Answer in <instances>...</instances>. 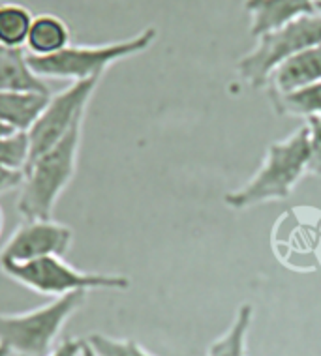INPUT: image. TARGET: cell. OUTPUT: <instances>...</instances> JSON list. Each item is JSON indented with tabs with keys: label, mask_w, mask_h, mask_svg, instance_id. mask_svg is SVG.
<instances>
[{
	"label": "cell",
	"mask_w": 321,
	"mask_h": 356,
	"mask_svg": "<svg viewBox=\"0 0 321 356\" xmlns=\"http://www.w3.org/2000/svg\"><path fill=\"white\" fill-rule=\"evenodd\" d=\"M158 32L155 26L128 40L105 43V45H68L53 56H29L34 74L42 79H72L74 83L87 79H102L111 64L136 56L155 43Z\"/></svg>",
	"instance_id": "3"
},
{
	"label": "cell",
	"mask_w": 321,
	"mask_h": 356,
	"mask_svg": "<svg viewBox=\"0 0 321 356\" xmlns=\"http://www.w3.org/2000/svg\"><path fill=\"white\" fill-rule=\"evenodd\" d=\"M253 321L252 304H242L228 330L210 343L207 356H248V332Z\"/></svg>",
	"instance_id": "14"
},
{
	"label": "cell",
	"mask_w": 321,
	"mask_h": 356,
	"mask_svg": "<svg viewBox=\"0 0 321 356\" xmlns=\"http://www.w3.org/2000/svg\"><path fill=\"white\" fill-rule=\"evenodd\" d=\"M0 92L49 94L47 83L34 74L25 49L0 45Z\"/></svg>",
	"instance_id": "11"
},
{
	"label": "cell",
	"mask_w": 321,
	"mask_h": 356,
	"mask_svg": "<svg viewBox=\"0 0 321 356\" xmlns=\"http://www.w3.org/2000/svg\"><path fill=\"white\" fill-rule=\"evenodd\" d=\"M8 134H13V131H12V129H10V128H6L4 124H0V137L8 136Z\"/></svg>",
	"instance_id": "23"
},
{
	"label": "cell",
	"mask_w": 321,
	"mask_h": 356,
	"mask_svg": "<svg viewBox=\"0 0 321 356\" xmlns=\"http://www.w3.org/2000/svg\"><path fill=\"white\" fill-rule=\"evenodd\" d=\"M315 10H318V13H321V0H315Z\"/></svg>",
	"instance_id": "26"
},
{
	"label": "cell",
	"mask_w": 321,
	"mask_h": 356,
	"mask_svg": "<svg viewBox=\"0 0 321 356\" xmlns=\"http://www.w3.org/2000/svg\"><path fill=\"white\" fill-rule=\"evenodd\" d=\"M314 83H321V43L282 62L271 74L267 86L269 96H276Z\"/></svg>",
	"instance_id": "10"
},
{
	"label": "cell",
	"mask_w": 321,
	"mask_h": 356,
	"mask_svg": "<svg viewBox=\"0 0 321 356\" xmlns=\"http://www.w3.org/2000/svg\"><path fill=\"white\" fill-rule=\"evenodd\" d=\"M81 356H96V353H94L87 339H81Z\"/></svg>",
	"instance_id": "22"
},
{
	"label": "cell",
	"mask_w": 321,
	"mask_h": 356,
	"mask_svg": "<svg viewBox=\"0 0 321 356\" xmlns=\"http://www.w3.org/2000/svg\"><path fill=\"white\" fill-rule=\"evenodd\" d=\"M47 356H81V339H66Z\"/></svg>",
	"instance_id": "21"
},
{
	"label": "cell",
	"mask_w": 321,
	"mask_h": 356,
	"mask_svg": "<svg viewBox=\"0 0 321 356\" xmlns=\"http://www.w3.org/2000/svg\"><path fill=\"white\" fill-rule=\"evenodd\" d=\"M308 126L304 124L282 141L271 143L260 169L246 184L229 191L224 201L235 210L250 209L269 201H284L291 195L297 182L308 172Z\"/></svg>",
	"instance_id": "1"
},
{
	"label": "cell",
	"mask_w": 321,
	"mask_h": 356,
	"mask_svg": "<svg viewBox=\"0 0 321 356\" xmlns=\"http://www.w3.org/2000/svg\"><path fill=\"white\" fill-rule=\"evenodd\" d=\"M72 34L68 25L56 15L42 13L32 21L26 49L31 56H53L70 45Z\"/></svg>",
	"instance_id": "13"
},
{
	"label": "cell",
	"mask_w": 321,
	"mask_h": 356,
	"mask_svg": "<svg viewBox=\"0 0 321 356\" xmlns=\"http://www.w3.org/2000/svg\"><path fill=\"white\" fill-rule=\"evenodd\" d=\"M321 43V13H310L258 38L252 51L237 62V72L253 88L267 86L274 70L301 51Z\"/></svg>",
	"instance_id": "5"
},
{
	"label": "cell",
	"mask_w": 321,
	"mask_h": 356,
	"mask_svg": "<svg viewBox=\"0 0 321 356\" xmlns=\"http://www.w3.org/2000/svg\"><path fill=\"white\" fill-rule=\"evenodd\" d=\"M25 182V171H13L0 165V195L8 191L17 190Z\"/></svg>",
	"instance_id": "20"
},
{
	"label": "cell",
	"mask_w": 321,
	"mask_h": 356,
	"mask_svg": "<svg viewBox=\"0 0 321 356\" xmlns=\"http://www.w3.org/2000/svg\"><path fill=\"white\" fill-rule=\"evenodd\" d=\"M278 115H291L301 118L321 117V83L303 86L291 92L269 96Z\"/></svg>",
	"instance_id": "15"
},
{
	"label": "cell",
	"mask_w": 321,
	"mask_h": 356,
	"mask_svg": "<svg viewBox=\"0 0 321 356\" xmlns=\"http://www.w3.org/2000/svg\"><path fill=\"white\" fill-rule=\"evenodd\" d=\"M10 355H12V353H10V349L0 343V356H10Z\"/></svg>",
	"instance_id": "24"
},
{
	"label": "cell",
	"mask_w": 321,
	"mask_h": 356,
	"mask_svg": "<svg viewBox=\"0 0 321 356\" xmlns=\"http://www.w3.org/2000/svg\"><path fill=\"white\" fill-rule=\"evenodd\" d=\"M49 98V94L40 92H0V124L26 134L44 113Z\"/></svg>",
	"instance_id": "12"
},
{
	"label": "cell",
	"mask_w": 321,
	"mask_h": 356,
	"mask_svg": "<svg viewBox=\"0 0 321 356\" xmlns=\"http://www.w3.org/2000/svg\"><path fill=\"white\" fill-rule=\"evenodd\" d=\"M0 268L13 282L34 293L47 296H64L77 291L93 289H115L124 291L130 287V280L115 274H88L75 270L62 257H44L31 263H0Z\"/></svg>",
	"instance_id": "6"
},
{
	"label": "cell",
	"mask_w": 321,
	"mask_h": 356,
	"mask_svg": "<svg viewBox=\"0 0 321 356\" xmlns=\"http://www.w3.org/2000/svg\"><path fill=\"white\" fill-rule=\"evenodd\" d=\"M31 160L29 136L23 131H13L0 137V165L13 171H26Z\"/></svg>",
	"instance_id": "17"
},
{
	"label": "cell",
	"mask_w": 321,
	"mask_h": 356,
	"mask_svg": "<svg viewBox=\"0 0 321 356\" xmlns=\"http://www.w3.org/2000/svg\"><path fill=\"white\" fill-rule=\"evenodd\" d=\"M83 122L85 117H81L61 141L34 158L26 167L17 203L25 220H51L58 197L75 175Z\"/></svg>",
	"instance_id": "2"
},
{
	"label": "cell",
	"mask_w": 321,
	"mask_h": 356,
	"mask_svg": "<svg viewBox=\"0 0 321 356\" xmlns=\"http://www.w3.org/2000/svg\"><path fill=\"white\" fill-rule=\"evenodd\" d=\"M31 10H26L21 4H0V45L12 47V49H23L29 40V32L32 26Z\"/></svg>",
	"instance_id": "16"
},
{
	"label": "cell",
	"mask_w": 321,
	"mask_h": 356,
	"mask_svg": "<svg viewBox=\"0 0 321 356\" xmlns=\"http://www.w3.org/2000/svg\"><path fill=\"white\" fill-rule=\"evenodd\" d=\"M250 15V34L260 38L299 17L315 13V0H244Z\"/></svg>",
	"instance_id": "9"
},
{
	"label": "cell",
	"mask_w": 321,
	"mask_h": 356,
	"mask_svg": "<svg viewBox=\"0 0 321 356\" xmlns=\"http://www.w3.org/2000/svg\"><path fill=\"white\" fill-rule=\"evenodd\" d=\"M85 300L87 291H77L25 314H0V343L19 356H47L62 326Z\"/></svg>",
	"instance_id": "4"
},
{
	"label": "cell",
	"mask_w": 321,
	"mask_h": 356,
	"mask_svg": "<svg viewBox=\"0 0 321 356\" xmlns=\"http://www.w3.org/2000/svg\"><path fill=\"white\" fill-rule=\"evenodd\" d=\"M100 79L77 81L62 90L56 96H51L44 113L40 115L34 126H32L26 136H29V145H31V163L40 154H44L47 148H51L55 143H58L62 137L68 134L81 117L87 115L88 102L93 98L94 90L98 86Z\"/></svg>",
	"instance_id": "7"
},
{
	"label": "cell",
	"mask_w": 321,
	"mask_h": 356,
	"mask_svg": "<svg viewBox=\"0 0 321 356\" xmlns=\"http://www.w3.org/2000/svg\"><path fill=\"white\" fill-rule=\"evenodd\" d=\"M74 242V231L53 220H26L10 236L0 263H31L44 257H64Z\"/></svg>",
	"instance_id": "8"
},
{
	"label": "cell",
	"mask_w": 321,
	"mask_h": 356,
	"mask_svg": "<svg viewBox=\"0 0 321 356\" xmlns=\"http://www.w3.org/2000/svg\"><path fill=\"white\" fill-rule=\"evenodd\" d=\"M2 227H4V214H2V209H0V233H2Z\"/></svg>",
	"instance_id": "25"
},
{
	"label": "cell",
	"mask_w": 321,
	"mask_h": 356,
	"mask_svg": "<svg viewBox=\"0 0 321 356\" xmlns=\"http://www.w3.org/2000/svg\"><path fill=\"white\" fill-rule=\"evenodd\" d=\"M87 341L94 349L96 356H155L143 349L136 339H118L104 334H93Z\"/></svg>",
	"instance_id": "18"
},
{
	"label": "cell",
	"mask_w": 321,
	"mask_h": 356,
	"mask_svg": "<svg viewBox=\"0 0 321 356\" xmlns=\"http://www.w3.org/2000/svg\"><path fill=\"white\" fill-rule=\"evenodd\" d=\"M308 141H310V163L308 172L321 177V117L308 118Z\"/></svg>",
	"instance_id": "19"
}]
</instances>
